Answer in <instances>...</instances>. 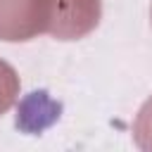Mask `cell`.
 Returning <instances> with one entry per match:
<instances>
[{"label": "cell", "instance_id": "6da1fadb", "mask_svg": "<svg viewBox=\"0 0 152 152\" xmlns=\"http://www.w3.org/2000/svg\"><path fill=\"white\" fill-rule=\"evenodd\" d=\"M50 0H0V38L28 40L31 36L48 31Z\"/></svg>", "mask_w": 152, "mask_h": 152}, {"label": "cell", "instance_id": "3957f363", "mask_svg": "<svg viewBox=\"0 0 152 152\" xmlns=\"http://www.w3.org/2000/svg\"><path fill=\"white\" fill-rule=\"evenodd\" d=\"M17 90H19V81H17L14 69L10 64L0 62V112H5L12 104Z\"/></svg>", "mask_w": 152, "mask_h": 152}, {"label": "cell", "instance_id": "7a4b0ae2", "mask_svg": "<svg viewBox=\"0 0 152 152\" xmlns=\"http://www.w3.org/2000/svg\"><path fill=\"white\" fill-rule=\"evenodd\" d=\"M100 19V0H50L48 31L62 40L81 38Z\"/></svg>", "mask_w": 152, "mask_h": 152}]
</instances>
